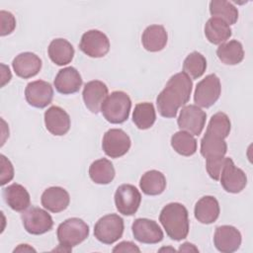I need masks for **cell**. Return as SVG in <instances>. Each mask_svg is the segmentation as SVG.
<instances>
[{"instance_id": "cell-1", "label": "cell", "mask_w": 253, "mask_h": 253, "mask_svg": "<svg viewBox=\"0 0 253 253\" xmlns=\"http://www.w3.org/2000/svg\"><path fill=\"white\" fill-rule=\"evenodd\" d=\"M192 88L193 81L186 73L179 72L171 76L156 98L158 113L163 118H175L178 109L189 102Z\"/></svg>"}, {"instance_id": "cell-2", "label": "cell", "mask_w": 253, "mask_h": 253, "mask_svg": "<svg viewBox=\"0 0 253 253\" xmlns=\"http://www.w3.org/2000/svg\"><path fill=\"white\" fill-rule=\"evenodd\" d=\"M159 221L166 234L175 241L185 239L189 233V213L184 205L170 203L166 205L159 214Z\"/></svg>"}, {"instance_id": "cell-3", "label": "cell", "mask_w": 253, "mask_h": 253, "mask_svg": "<svg viewBox=\"0 0 253 253\" xmlns=\"http://www.w3.org/2000/svg\"><path fill=\"white\" fill-rule=\"evenodd\" d=\"M57 240L66 251L83 242L89 235V226L81 218L71 217L65 219L57 227Z\"/></svg>"}, {"instance_id": "cell-4", "label": "cell", "mask_w": 253, "mask_h": 253, "mask_svg": "<svg viewBox=\"0 0 253 253\" xmlns=\"http://www.w3.org/2000/svg\"><path fill=\"white\" fill-rule=\"evenodd\" d=\"M131 109L129 96L123 91H114L105 99L101 112L111 124H123L128 119Z\"/></svg>"}, {"instance_id": "cell-5", "label": "cell", "mask_w": 253, "mask_h": 253, "mask_svg": "<svg viewBox=\"0 0 253 253\" xmlns=\"http://www.w3.org/2000/svg\"><path fill=\"white\" fill-rule=\"evenodd\" d=\"M124 219L116 213H110L98 219L94 226V236L104 244H113L124 233Z\"/></svg>"}, {"instance_id": "cell-6", "label": "cell", "mask_w": 253, "mask_h": 253, "mask_svg": "<svg viewBox=\"0 0 253 253\" xmlns=\"http://www.w3.org/2000/svg\"><path fill=\"white\" fill-rule=\"evenodd\" d=\"M21 218L26 231L33 235L43 234L53 226L51 215L38 207H32L22 211Z\"/></svg>"}, {"instance_id": "cell-7", "label": "cell", "mask_w": 253, "mask_h": 253, "mask_svg": "<svg viewBox=\"0 0 253 253\" xmlns=\"http://www.w3.org/2000/svg\"><path fill=\"white\" fill-rule=\"evenodd\" d=\"M220 92L219 78L215 74H209L197 84L194 93V102L198 107L210 108L218 100Z\"/></svg>"}, {"instance_id": "cell-8", "label": "cell", "mask_w": 253, "mask_h": 253, "mask_svg": "<svg viewBox=\"0 0 253 253\" xmlns=\"http://www.w3.org/2000/svg\"><path fill=\"white\" fill-rule=\"evenodd\" d=\"M130 138L121 128H111L103 136L102 148L105 154L111 158L124 156L130 148Z\"/></svg>"}, {"instance_id": "cell-9", "label": "cell", "mask_w": 253, "mask_h": 253, "mask_svg": "<svg viewBox=\"0 0 253 253\" xmlns=\"http://www.w3.org/2000/svg\"><path fill=\"white\" fill-rule=\"evenodd\" d=\"M79 48L90 57H103L110 50V41L103 32L90 30L82 35Z\"/></svg>"}, {"instance_id": "cell-10", "label": "cell", "mask_w": 253, "mask_h": 253, "mask_svg": "<svg viewBox=\"0 0 253 253\" xmlns=\"http://www.w3.org/2000/svg\"><path fill=\"white\" fill-rule=\"evenodd\" d=\"M207 114L197 105H187L182 108L177 120L181 130L190 132L193 135H200L206 124Z\"/></svg>"}, {"instance_id": "cell-11", "label": "cell", "mask_w": 253, "mask_h": 253, "mask_svg": "<svg viewBox=\"0 0 253 253\" xmlns=\"http://www.w3.org/2000/svg\"><path fill=\"white\" fill-rule=\"evenodd\" d=\"M141 203L139 191L130 184H123L115 193V205L118 211L124 215L134 214Z\"/></svg>"}, {"instance_id": "cell-12", "label": "cell", "mask_w": 253, "mask_h": 253, "mask_svg": "<svg viewBox=\"0 0 253 253\" xmlns=\"http://www.w3.org/2000/svg\"><path fill=\"white\" fill-rule=\"evenodd\" d=\"M219 181L226 192L237 194L246 187L247 176L242 169L234 165L230 157H226L219 175Z\"/></svg>"}, {"instance_id": "cell-13", "label": "cell", "mask_w": 253, "mask_h": 253, "mask_svg": "<svg viewBox=\"0 0 253 253\" xmlns=\"http://www.w3.org/2000/svg\"><path fill=\"white\" fill-rule=\"evenodd\" d=\"M25 98L32 107L45 108L52 101L53 88L50 83L43 80L32 81L28 83L25 89Z\"/></svg>"}, {"instance_id": "cell-14", "label": "cell", "mask_w": 253, "mask_h": 253, "mask_svg": "<svg viewBox=\"0 0 253 253\" xmlns=\"http://www.w3.org/2000/svg\"><path fill=\"white\" fill-rule=\"evenodd\" d=\"M131 230L134 239L144 244H156L164 237L158 223L148 218H136L132 222Z\"/></svg>"}, {"instance_id": "cell-15", "label": "cell", "mask_w": 253, "mask_h": 253, "mask_svg": "<svg viewBox=\"0 0 253 253\" xmlns=\"http://www.w3.org/2000/svg\"><path fill=\"white\" fill-rule=\"evenodd\" d=\"M241 233L232 225H220L215 228L213 244L222 253H232L241 245Z\"/></svg>"}, {"instance_id": "cell-16", "label": "cell", "mask_w": 253, "mask_h": 253, "mask_svg": "<svg viewBox=\"0 0 253 253\" xmlns=\"http://www.w3.org/2000/svg\"><path fill=\"white\" fill-rule=\"evenodd\" d=\"M108 87L100 80H92L84 85L82 97L86 108L93 114H98L105 99L108 97Z\"/></svg>"}, {"instance_id": "cell-17", "label": "cell", "mask_w": 253, "mask_h": 253, "mask_svg": "<svg viewBox=\"0 0 253 253\" xmlns=\"http://www.w3.org/2000/svg\"><path fill=\"white\" fill-rule=\"evenodd\" d=\"M44 125L51 134L64 135L70 128V117L62 108L51 106L44 112Z\"/></svg>"}, {"instance_id": "cell-18", "label": "cell", "mask_w": 253, "mask_h": 253, "mask_svg": "<svg viewBox=\"0 0 253 253\" xmlns=\"http://www.w3.org/2000/svg\"><path fill=\"white\" fill-rule=\"evenodd\" d=\"M53 84L56 91L60 94H74L78 92L81 88L82 78L79 71L76 68L68 66L58 71L54 78Z\"/></svg>"}, {"instance_id": "cell-19", "label": "cell", "mask_w": 253, "mask_h": 253, "mask_svg": "<svg viewBox=\"0 0 253 253\" xmlns=\"http://www.w3.org/2000/svg\"><path fill=\"white\" fill-rule=\"evenodd\" d=\"M42 59L34 52L26 51L18 54L12 61L17 76L28 79L36 76L42 68Z\"/></svg>"}, {"instance_id": "cell-20", "label": "cell", "mask_w": 253, "mask_h": 253, "mask_svg": "<svg viewBox=\"0 0 253 253\" xmlns=\"http://www.w3.org/2000/svg\"><path fill=\"white\" fill-rule=\"evenodd\" d=\"M41 202L45 210L56 213L67 209L70 203V197L65 189L54 186L43 191Z\"/></svg>"}, {"instance_id": "cell-21", "label": "cell", "mask_w": 253, "mask_h": 253, "mask_svg": "<svg viewBox=\"0 0 253 253\" xmlns=\"http://www.w3.org/2000/svg\"><path fill=\"white\" fill-rule=\"evenodd\" d=\"M5 203L15 211H24L31 205V197L27 189L17 183H13L3 189Z\"/></svg>"}, {"instance_id": "cell-22", "label": "cell", "mask_w": 253, "mask_h": 253, "mask_svg": "<svg viewBox=\"0 0 253 253\" xmlns=\"http://www.w3.org/2000/svg\"><path fill=\"white\" fill-rule=\"evenodd\" d=\"M219 204L212 196H205L201 198L195 205L194 214L198 221L204 224L214 222L219 216Z\"/></svg>"}, {"instance_id": "cell-23", "label": "cell", "mask_w": 253, "mask_h": 253, "mask_svg": "<svg viewBox=\"0 0 253 253\" xmlns=\"http://www.w3.org/2000/svg\"><path fill=\"white\" fill-rule=\"evenodd\" d=\"M167 41V32L161 25L148 26L141 36V42L143 47L150 52L162 50L166 46Z\"/></svg>"}, {"instance_id": "cell-24", "label": "cell", "mask_w": 253, "mask_h": 253, "mask_svg": "<svg viewBox=\"0 0 253 253\" xmlns=\"http://www.w3.org/2000/svg\"><path fill=\"white\" fill-rule=\"evenodd\" d=\"M47 53L53 63L62 66L71 62L74 56V48L67 40L58 38L50 42Z\"/></svg>"}, {"instance_id": "cell-25", "label": "cell", "mask_w": 253, "mask_h": 253, "mask_svg": "<svg viewBox=\"0 0 253 253\" xmlns=\"http://www.w3.org/2000/svg\"><path fill=\"white\" fill-rule=\"evenodd\" d=\"M232 35L228 24L218 18H210L205 25V36L207 40L213 44L225 42Z\"/></svg>"}, {"instance_id": "cell-26", "label": "cell", "mask_w": 253, "mask_h": 253, "mask_svg": "<svg viewBox=\"0 0 253 253\" xmlns=\"http://www.w3.org/2000/svg\"><path fill=\"white\" fill-rule=\"evenodd\" d=\"M218 59L226 65H236L244 58V50L240 42L232 40L219 44L216 49Z\"/></svg>"}, {"instance_id": "cell-27", "label": "cell", "mask_w": 253, "mask_h": 253, "mask_svg": "<svg viewBox=\"0 0 253 253\" xmlns=\"http://www.w3.org/2000/svg\"><path fill=\"white\" fill-rule=\"evenodd\" d=\"M139 187L145 195L157 196L164 192L166 188V178L160 171L149 170L141 176Z\"/></svg>"}, {"instance_id": "cell-28", "label": "cell", "mask_w": 253, "mask_h": 253, "mask_svg": "<svg viewBox=\"0 0 253 253\" xmlns=\"http://www.w3.org/2000/svg\"><path fill=\"white\" fill-rule=\"evenodd\" d=\"M115 174L113 163L106 158L95 160L89 167V176L96 184L107 185L111 183L115 178Z\"/></svg>"}, {"instance_id": "cell-29", "label": "cell", "mask_w": 253, "mask_h": 253, "mask_svg": "<svg viewBox=\"0 0 253 253\" xmlns=\"http://www.w3.org/2000/svg\"><path fill=\"white\" fill-rule=\"evenodd\" d=\"M200 151L206 159L222 157L227 152V144L223 138L205 133L201 140Z\"/></svg>"}, {"instance_id": "cell-30", "label": "cell", "mask_w": 253, "mask_h": 253, "mask_svg": "<svg viewBox=\"0 0 253 253\" xmlns=\"http://www.w3.org/2000/svg\"><path fill=\"white\" fill-rule=\"evenodd\" d=\"M210 13L211 17L218 18L226 24L233 25L238 20V10L230 2L225 0H212L210 2Z\"/></svg>"}, {"instance_id": "cell-31", "label": "cell", "mask_w": 253, "mask_h": 253, "mask_svg": "<svg viewBox=\"0 0 253 253\" xmlns=\"http://www.w3.org/2000/svg\"><path fill=\"white\" fill-rule=\"evenodd\" d=\"M156 120V113L152 103L143 102L135 105L132 113V122L139 129L150 128Z\"/></svg>"}, {"instance_id": "cell-32", "label": "cell", "mask_w": 253, "mask_h": 253, "mask_svg": "<svg viewBox=\"0 0 253 253\" xmlns=\"http://www.w3.org/2000/svg\"><path fill=\"white\" fill-rule=\"evenodd\" d=\"M172 148L183 156H192L197 151V140L190 132L180 130L171 137Z\"/></svg>"}, {"instance_id": "cell-33", "label": "cell", "mask_w": 253, "mask_h": 253, "mask_svg": "<svg viewBox=\"0 0 253 253\" xmlns=\"http://www.w3.org/2000/svg\"><path fill=\"white\" fill-rule=\"evenodd\" d=\"M206 68V57L198 51H193L188 54L183 62V72L193 79H198L201 77L205 73Z\"/></svg>"}, {"instance_id": "cell-34", "label": "cell", "mask_w": 253, "mask_h": 253, "mask_svg": "<svg viewBox=\"0 0 253 253\" xmlns=\"http://www.w3.org/2000/svg\"><path fill=\"white\" fill-rule=\"evenodd\" d=\"M231 124L227 115L222 112H217L213 116H211L207 126L206 133L224 139L228 136Z\"/></svg>"}, {"instance_id": "cell-35", "label": "cell", "mask_w": 253, "mask_h": 253, "mask_svg": "<svg viewBox=\"0 0 253 253\" xmlns=\"http://www.w3.org/2000/svg\"><path fill=\"white\" fill-rule=\"evenodd\" d=\"M226 161V157H214L206 159V169L210 177L215 181L219 180L221 169Z\"/></svg>"}, {"instance_id": "cell-36", "label": "cell", "mask_w": 253, "mask_h": 253, "mask_svg": "<svg viewBox=\"0 0 253 253\" xmlns=\"http://www.w3.org/2000/svg\"><path fill=\"white\" fill-rule=\"evenodd\" d=\"M0 20H1V33L2 37L10 35L16 28V19L14 15L10 12L1 10L0 11Z\"/></svg>"}, {"instance_id": "cell-37", "label": "cell", "mask_w": 253, "mask_h": 253, "mask_svg": "<svg viewBox=\"0 0 253 253\" xmlns=\"http://www.w3.org/2000/svg\"><path fill=\"white\" fill-rule=\"evenodd\" d=\"M1 162V182L0 184L4 186L14 178V167L11 161L6 158L3 154L0 155Z\"/></svg>"}, {"instance_id": "cell-38", "label": "cell", "mask_w": 253, "mask_h": 253, "mask_svg": "<svg viewBox=\"0 0 253 253\" xmlns=\"http://www.w3.org/2000/svg\"><path fill=\"white\" fill-rule=\"evenodd\" d=\"M113 252H140V249L131 241H123L113 248Z\"/></svg>"}, {"instance_id": "cell-39", "label": "cell", "mask_w": 253, "mask_h": 253, "mask_svg": "<svg viewBox=\"0 0 253 253\" xmlns=\"http://www.w3.org/2000/svg\"><path fill=\"white\" fill-rule=\"evenodd\" d=\"M179 251H184V252H190V251H195L198 252L199 249L192 243L190 242H185L184 244H182L179 248Z\"/></svg>"}, {"instance_id": "cell-40", "label": "cell", "mask_w": 253, "mask_h": 253, "mask_svg": "<svg viewBox=\"0 0 253 253\" xmlns=\"http://www.w3.org/2000/svg\"><path fill=\"white\" fill-rule=\"evenodd\" d=\"M29 251H35L36 252V250L33 247H31L30 245H28V244H20L17 248L14 249L13 252H29Z\"/></svg>"}]
</instances>
